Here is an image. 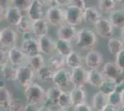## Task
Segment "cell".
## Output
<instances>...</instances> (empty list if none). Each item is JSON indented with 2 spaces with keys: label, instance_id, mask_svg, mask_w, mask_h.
<instances>
[{
  "label": "cell",
  "instance_id": "39",
  "mask_svg": "<svg viewBox=\"0 0 124 111\" xmlns=\"http://www.w3.org/2000/svg\"><path fill=\"white\" fill-rule=\"evenodd\" d=\"M25 105L21 101L13 100L9 106L5 109V111H24Z\"/></svg>",
  "mask_w": 124,
  "mask_h": 111
},
{
  "label": "cell",
  "instance_id": "52",
  "mask_svg": "<svg viewBox=\"0 0 124 111\" xmlns=\"http://www.w3.org/2000/svg\"><path fill=\"white\" fill-rule=\"evenodd\" d=\"M6 82H5V80H0V88H2V87H6Z\"/></svg>",
  "mask_w": 124,
  "mask_h": 111
},
{
  "label": "cell",
  "instance_id": "32",
  "mask_svg": "<svg viewBox=\"0 0 124 111\" xmlns=\"http://www.w3.org/2000/svg\"><path fill=\"white\" fill-rule=\"evenodd\" d=\"M46 64V59H45V58H44V56H43L42 53L37 54V55H34L32 57L28 58V65L35 72L38 71L41 68H43Z\"/></svg>",
  "mask_w": 124,
  "mask_h": 111
},
{
  "label": "cell",
  "instance_id": "16",
  "mask_svg": "<svg viewBox=\"0 0 124 111\" xmlns=\"http://www.w3.org/2000/svg\"><path fill=\"white\" fill-rule=\"evenodd\" d=\"M77 30L76 27L72 25H69L67 23L62 24L61 26H59L57 30V38L58 39H63V40H67V41H72L76 38L77 35Z\"/></svg>",
  "mask_w": 124,
  "mask_h": 111
},
{
  "label": "cell",
  "instance_id": "21",
  "mask_svg": "<svg viewBox=\"0 0 124 111\" xmlns=\"http://www.w3.org/2000/svg\"><path fill=\"white\" fill-rule=\"evenodd\" d=\"M105 81L102 71H100L98 69H89L87 73V83L93 86L94 88H98L101 86L102 82Z\"/></svg>",
  "mask_w": 124,
  "mask_h": 111
},
{
  "label": "cell",
  "instance_id": "44",
  "mask_svg": "<svg viewBox=\"0 0 124 111\" xmlns=\"http://www.w3.org/2000/svg\"><path fill=\"white\" fill-rule=\"evenodd\" d=\"M39 109H40V106L39 105H34V104L27 103L25 105L24 111H39Z\"/></svg>",
  "mask_w": 124,
  "mask_h": 111
},
{
  "label": "cell",
  "instance_id": "40",
  "mask_svg": "<svg viewBox=\"0 0 124 111\" xmlns=\"http://www.w3.org/2000/svg\"><path fill=\"white\" fill-rule=\"evenodd\" d=\"M115 62L118 65V67L119 69L124 71V49L116 55Z\"/></svg>",
  "mask_w": 124,
  "mask_h": 111
},
{
  "label": "cell",
  "instance_id": "24",
  "mask_svg": "<svg viewBox=\"0 0 124 111\" xmlns=\"http://www.w3.org/2000/svg\"><path fill=\"white\" fill-rule=\"evenodd\" d=\"M48 32V22L46 19H41L38 21H34L32 22V34L35 37H39L46 35Z\"/></svg>",
  "mask_w": 124,
  "mask_h": 111
},
{
  "label": "cell",
  "instance_id": "55",
  "mask_svg": "<svg viewBox=\"0 0 124 111\" xmlns=\"http://www.w3.org/2000/svg\"><path fill=\"white\" fill-rule=\"evenodd\" d=\"M116 2H117V3H119V4H121V5H122V4H123V2H124V0H116Z\"/></svg>",
  "mask_w": 124,
  "mask_h": 111
},
{
  "label": "cell",
  "instance_id": "37",
  "mask_svg": "<svg viewBox=\"0 0 124 111\" xmlns=\"http://www.w3.org/2000/svg\"><path fill=\"white\" fill-rule=\"evenodd\" d=\"M108 104L115 107H119L121 106V95L120 92L115 91L113 93H111L108 95Z\"/></svg>",
  "mask_w": 124,
  "mask_h": 111
},
{
  "label": "cell",
  "instance_id": "10",
  "mask_svg": "<svg viewBox=\"0 0 124 111\" xmlns=\"http://www.w3.org/2000/svg\"><path fill=\"white\" fill-rule=\"evenodd\" d=\"M52 81L56 86L61 89H67L70 87V85H71L70 71L66 68H62V69L55 70Z\"/></svg>",
  "mask_w": 124,
  "mask_h": 111
},
{
  "label": "cell",
  "instance_id": "3",
  "mask_svg": "<svg viewBox=\"0 0 124 111\" xmlns=\"http://www.w3.org/2000/svg\"><path fill=\"white\" fill-rule=\"evenodd\" d=\"M21 48L28 58L41 53L38 38L35 36H31V33L22 34Z\"/></svg>",
  "mask_w": 124,
  "mask_h": 111
},
{
  "label": "cell",
  "instance_id": "15",
  "mask_svg": "<svg viewBox=\"0 0 124 111\" xmlns=\"http://www.w3.org/2000/svg\"><path fill=\"white\" fill-rule=\"evenodd\" d=\"M22 13L20 8L14 6L8 7L4 11V20L11 26H17L22 18Z\"/></svg>",
  "mask_w": 124,
  "mask_h": 111
},
{
  "label": "cell",
  "instance_id": "13",
  "mask_svg": "<svg viewBox=\"0 0 124 111\" xmlns=\"http://www.w3.org/2000/svg\"><path fill=\"white\" fill-rule=\"evenodd\" d=\"M84 63L89 69H98L103 64V56L96 50H90L85 55Z\"/></svg>",
  "mask_w": 124,
  "mask_h": 111
},
{
  "label": "cell",
  "instance_id": "46",
  "mask_svg": "<svg viewBox=\"0 0 124 111\" xmlns=\"http://www.w3.org/2000/svg\"><path fill=\"white\" fill-rule=\"evenodd\" d=\"M56 3L57 4L58 7H66L70 5V0H54Z\"/></svg>",
  "mask_w": 124,
  "mask_h": 111
},
{
  "label": "cell",
  "instance_id": "22",
  "mask_svg": "<svg viewBox=\"0 0 124 111\" xmlns=\"http://www.w3.org/2000/svg\"><path fill=\"white\" fill-rule=\"evenodd\" d=\"M83 21L90 24H94L101 18V12L93 7H86L83 10Z\"/></svg>",
  "mask_w": 124,
  "mask_h": 111
},
{
  "label": "cell",
  "instance_id": "43",
  "mask_svg": "<svg viewBox=\"0 0 124 111\" xmlns=\"http://www.w3.org/2000/svg\"><path fill=\"white\" fill-rule=\"evenodd\" d=\"M70 6L76 7L82 9V10H83L86 7L85 0H70Z\"/></svg>",
  "mask_w": 124,
  "mask_h": 111
},
{
  "label": "cell",
  "instance_id": "20",
  "mask_svg": "<svg viewBox=\"0 0 124 111\" xmlns=\"http://www.w3.org/2000/svg\"><path fill=\"white\" fill-rule=\"evenodd\" d=\"M70 94L72 107L78 106V105L87 103V95H86V92L83 88L73 87L72 89L70 91Z\"/></svg>",
  "mask_w": 124,
  "mask_h": 111
},
{
  "label": "cell",
  "instance_id": "30",
  "mask_svg": "<svg viewBox=\"0 0 124 111\" xmlns=\"http://www.w3.org/2000/svg\"><path fill=\"white\" fill-rule=\"evenodd\" d=\"M71 51L73 50L70 41L57 38V40L56 41V53L60 54L64 57H67Z\"/></svg>",
  "mask_w": 124,
  "mask_h": 111
},
{
  "label": "cell",
  "instance_id": "9",
  "mask_svg": "<svg viewBox=\"0 0 124 111\" xmlns=\"http://www.w3.org/2000/svg\"><path fill=\"white\" fill-rule=\"evenodd\" d=\"M102 73L105 77V80L119 81V80H121L120 78L124 74V71L119 69L115 61H108L107 63L104 64Z\"/></svg>",
  "mask_w": 124,
  "mask_h": 111
},
{
  "label": "cell",
  "instance_id": "36",
  "mask_svg": "<svg viewBox=\"0 0 124 111\" xmlns=\"http://www.w3.org/2000/svg\"><path fill=\"white\" fill-rule=\"evenodd\" d=\"M117 88V81H110V80H105L101 86L99 87V91L103 92L106 95H110L111 93H113L116 91Z\"/></svg>",
  "mask_w": 124,
  "mask_h": 111
},
{
  "label": "cell",
  "instance_id": "38",
  "mask_svg": "<svg viewBox=\"0 0 124 111\" xmlns=\"http://www.w3.org/2000/svg\"><path fill=\"white\" fill-rule=\"evenodd\" d=\"M31 0H11V4L21 11H26L31 4Z\"/></svg>",
  "mask_w": 124,
  "mask_h": 111
},
{
  "label": "cell",
  "instance_id": "6",
  "mask_svg": "<svg viewBox=\"0 0 124 111\" xmlns=\"http://www.w3.org/2000/svg\"><path fill=\"white\" fill-rule=\"evenodd\" d=\"M8 62L15 67L28 65V57L22 51V49L21 47H18L17 45L8 48Z\"/></svg>",
  "mask_w": 124,
  "mask_h": 111
},
{
  "label": "cell",
  "instance_id": "50",
  "mask_svg": "<svg viewBox=\"0 0 124 111\" xmlns=\"http://www.w3.org/2000/svg\"><path fill=\"white\" fill-rule=\"evenodd\" d=\"M120 95H121V105L124 106V89L120 92Z\"/></svg>",
  "mask_w": 124,
  "mask_h": 111
},
{
  "label": "cell",
  "instance_id": "23",
  "mask_svg": "<svg viewBox=\"0 0 124 111\" xmlns=\"http://www.w3.org/2000/svg\"><path fill=\"white\" fill-rule=\"evenodd\" d=\"M17 67L13 66L11 63L8 62L5 65L0 67V74L2 78L6 81H17Z\"/></svg>",
  "mask_w": 124,
  "mask_h": 111
},
{
  "label": "cell",
  "instance_id": "33",
  "mask_svg": "<svg viewBox=\"0 0 124 111\" xmlns=\"http://www.w3.org/2000/svg\"><path fill=\"white\" fill-rule=\"evenodd\" d=\"M13 101V97L9 91L6 87L0 88V107L6 109Z\"/></svg>",
  "mask_w": 124,
  "mask_h": 111
},
{
  "label": "cell",
  "instance_id": "48",
  "mask_svg": "<svg viewBox=\"0 0 124 111\" xmlns=\"http://www.w3.org/2000/svg\"><path fill=\"white\" fill-rule=\"evenodd\" d=\"M37 1H38L43 7H45V6H50V3H51L52 0H37Z\"/></svg>",
  "mask_w": 124,
  "mask_h": 111
},
{
  "label": "cell",
  "instance_id": "26",
  "mask_svg": "<svg viewBox=\"0 0 124 111\" xmlns=\"http://www.w3.org/2000/svg\"><path fill=\"white\" fill-rule=\"evenodd\" d=\"M109 21H111L114 28L122 29L124 28V10L114 9L109 13Z\"/></svg>",
  "mask_w": 124,
  "mask_h": 111
},
{
  "label": "cell",
  "instance_id": "8",
  "mask_svg": "<svg viewBox=\"0 0 124 111\" xmlns=\"http://www.w3.org/2000/svg\"><path fill=\"white\" fill-rule=\"evenodd\" d=\"M93 27H94V32H96V34H98L103 38L109 39L114 34V26L112 25L111 21H109V19L101 17L93 24Z\"/></svg>",
  "mask_w": 124,
  "mask_h": 111
},
{
  "label": "cell",
  "instance_id": "18",
  "mask_svg": "<svg viewBox=\"0 0 124 111\" xmlns=\"http://www.w3.org/2000/svg\"><path fill=\"white\" fill-rule=\"evenodd\" d=\"M108 105V95L98 91L92 97V107L95 111H102Z\"/></svg>",
  "mask_w": 124,
  "mask_h": 111
},
{
  "label": "cell",
  "instance_id": "1",
  "mask_svg": "<svg viewBox=\"0 0 124 111\" xmlns=\"http://www.w3.org/2000/svg\"><path fill=\"white\" fill-rule=\"evenodd\" d=\"M76 46L82 50H89L96 44L97 36L96 32L90 29H81L76 35Z\"/></svg>",
  "mask_w": 124,
  "mask_h": 111
},
{
  "label": "cell",
  "instance_id": "34",
  "mask_svg": "<svg viewBox=\"0 0 124 111\" xmlns=\"http://www.w3.org/2000/svg\"><path fill=\"white\" fill-rule=\"evenodd\" d=\"M57 106L59 108H64V109H69L72 107L71 104V98H70V94L69 91H64L62 92L58 100H57Z\"/></svg>",
  "mask_w": 124,
  "mask_h": 111
},
{
  "label": "cell",
  "instance_id": "4",
  "mask_svg": "<svg viewBox=\"0 0 124 111\" xmlns=\"http://www.w3.org/2000/svg\"><path fill=\"white\" fill-rule=\"evenodd\" d=\"M17 81L21 87L25 89L32 82H34V78L36 77V73L29 65H22L17 67Z\"/></svg>",
  "mask_w": 124,
  "mask_h": 111
},
{
  "label": "cell",
  "instance_id": "45",
  "mask_svg": "<svg viewBox=\"0 0 124 111\" xmlns=\"http://www.w3.org/2000/svg\"><path fill=\"white\" fill-rule=\"evenodd\" d=\"M11 5V0H0V8H2L3 10L7 9Z\"/></svg>",
  "mask_w": 124,
  "mask_h": 111
},
{
  "label": "cell",
  "instance_id": "56",
  "mask_svg": "<svg viewBox=\"0 0 124 111\" xmlns=\"http://www.w3.org/2000/svg\"><path fill=\"white\" fill-rule=\"evenodd\" d=\"M57 111H69V109H64V108H59Z\"/></svg>",
  "mask_w": 124,
  "mask_h": 111
},
{
  "label": "cell",
  "instance_id": "42",
  "mask_svg": "<svg viewBox=\"0 0 124 111\" xmlns=\"http://www.w3.org/2000/svg\"><path fill=\"white\" fill-rule=\"evenodd\" d=\"M73 111H93V107L88 103H84L82 105L73 106Z\"/></svg>",
  "mask_w": 124,
  "mask_h": 111
},
{
  "label": "cell",
  "instance_id": "49",
  "mask_svg": "<svg viewBox=\"0 0 124 111\" xmlns=\"http://www.w3.org/2000/svg\"><path fill=\"white\" fill-rule=\"evenodd\" d=\"M39 111H53V109H52L51 107H49V106H45V105H41Z\"/></svg>",
  "mask_w": 124,
  "mask_h": 111
},
{
  "label": "cell",
  "instance_id": "35",
  "mask_svg": "<svg viewBox=\"0 0 124 111\" xmlns=\"http://www.w3.org/2000/svg\"><path fill=\"white\" fill-rule=\"evenodd\" d=\"M98 9L102 12L110 13L116 9L117 2L116 0H98Z\"/></svg>",
  "mask_w": 124,
  "mask_h": 111
},
{
  "label": "cell",
  "instance_id": "31",
  "mask_svg": "<svg viewBox=\"0 0 124 111\" xmlns=\"http://www.w3.org/2000/svg\"><path fill=\"white\" fill-rule=\"evenodd\" d=\"M46 64H48L55 70L65 68V66H66V57H64V56H62L58 53H56L52 55L49 58L48 62Z\"/></svg>",
  "mask_w": 124,
  "mask_h": 111
},
{
  "label": "cell",
  "instance_id": "11",
  "mask_svg": "<svg viewBox=\"0 0 124 111\" xmlns=\"http://www.w3.org/2000/svg\"><path fill=\"white\" fill-rule=\"evenodd\" d=\"M18 34L14 29L5 27L0 30V46L3 48H10L16 45Z\"/></svg>",
  "mask_w": 124,
  "mask_h": 111
},
{
  "label": "cell",
  "instance_id": "17",
  "mask_svg": "<svg viewBox=\"0 0 124 111\" xmlns=\"http://www.w3.org/2000/svg\"><path fill=\"white\" fill-rule=\"evenodd\" d=\"M62 92H63V89L57 87V86L48 88L47 90H46V100L43 105L49 106V107L57 106V100L62 94Z\"/></svg>",
  "mask_w": 124,
  "mask_h": 111
},
{
  "label": "cell",
  "instance_id": "41",
  "mask_svg": "<svg viewBox=\"0 0 124 111\" xmlns=\"http://www.w3.org/2000/svg\"><path fill=\"white\" fill-rule=\"evenodd\" d=\"M8 62V51H6L2 46H0V67Z\"/></svg>",
  "mask_w": 124,
  "mask_h": 111
},
{
  "label": "cell",
  "instance_id": "51",
  "mask_svg": "<svg viewBox=\"0 0 124 111\" xmlns=\"http://www.w3.org/2000/svg\"><path fill=\"white\" fill-rule=\"evenodd\" d=\"M4 11L5 10H3L2 8H0V21L4 19Z\"/></svg>",
  "mask_w": 124,
  "mask_h": 111
},
{
  "label": "cell",
  "instance_id": "54",
  "mask_svg": "<svg viewBox=\"0 0 124 111\" xmlns=\"http://www.w3.org/2000/svg\"><path fill=\"white\" fill-rule=\"evenodd\" d=\"M117 110L118 111H124V106H119V107H117Z\"/></svg>",
  "mask_w": 124,
  "mask_h": 111
},
{
  "label": "cell",
  "instance_id": "57",
  "mask_svg": "<svg viewBox=\"0 0 124 111\" xmlns=\"http://www.w3.org/2000/svg\"><path fill=\"white\" fill-rule=\"evenodd\" d=\"M122 9L124 10V2H123V4H122Z\"/></svg>",
  "mask_w": 124,
  "mask_h": 111
},
{
  "label": "cell",
  "instance_id": "53",
  "mask_svg": "<svg viewBox=\"0 0 124 111\" xmlns=\"http://www.w3.org/2000/svg\"><path fill=\"white\" fill-rule=\"evenodd\" d=\"M120 38H121V40L124 42V28L121 29V32H120Z\"/></svg>",
  "mask_w": 124,
  "mask_h": 111
},
{
  "label": "cell",
  "instance_id": "29",
  "mask_svg": "<svg viewBox=\"0 0 124 111\" xmlns=\"http://www.w3.org/2000/svg\"><path fill=\"white\" fill-rule=\"evenodd\" d=\"M32 22L29 16L26 14L23 15L21 18V21L19 22V24L16 26L17 31L21 32V34H26V33H32Z\"/></svg>",
  "mask_w": 124,
  "mask_h": 111
},
{
  "label": "cell",
  "instance_id": "25",
  "mask_svg": "<svg viewBox=\"0 0 124 111\" xmlns=\"http://www.w3.org/2000/svg\"><path fill=\"white\" fill-rule=\"evenodd\" d=\"M66 66L71 69L83 67V62L81 55L76 51H71L66 57Z\"/></svg>",
  "mask_w": 124,
  "mask_h": 111
},
{
  "label": "cell",
  "instance_id": "14",
  "mask_svg": "<svg viewBox=\"0 0 124 111\" xmlns=\"http://www.w3.org/2000/svg\"><path fill=\"white\" fill-rule=\"evenodd\" d=\"M39 45L43 55L51 56L56 52V41L48 34L43 35L38 38Z\"/></svg>",
  "mask_w": 124,
  "mask_h": 111
},
{
  "label": "cell",
  "instance_id": "28",
  "mask_svg": "<svg viewBox=\"0 0 124 111\" xmlns=\"http://www.w3.org/2000/svg\"><path fill=\"white\" fill-rule=\"evenodd\" d=\"M54 72H55V69L52 67H50L48 64H46L43 68H41L35 73H36L37 79L40 80L41 81L47 82V81H52L53 76H54Z\"/></svg>",
  "mask_w": 124,
  "mask_h": 111
},
{
  "label": "cell",
  "instance_id": "12",
  "mask_svg": "<svg viewBox=\"0 0 124 111\" xmlns=\"http://www.w3.org/2000/svg\"><path fill=\"white\" fill-rule=\"evenodd\" d=\"M87 73L88 70L83 66L73 69L72 71H70L71 85H73V87L83 88L87 83Z\"/></svg>",
  "mask_w": 124,
  "mask_h": 111
},
{
  "label": "cell",
  "instance_id": "7",
  "mask_svg": "<svg viewBox=\"0 0 124 111\" xmlns=\"http://www.w3.org/2000/svg\"><path fill=\"white\" fill-rule=\"evenodd\" d=\"M65 23L72 26L80 25L83 21V10L73 6H68L64 8Z\"/></svg>",
  "mask_w": 124,
  "mask_h": 111
},
{
  "label": "cell",
  "instance_id": "19",
  "mask_svg": "<svg viewBox=\"0 0 124 111\" xmlns=\"http://www.w3.org/2000/svg\"><path fill=\"white\" fill-rule=\"evenodd\" d=\"M27 15L32 21H38L44 18V11L43 6L37 0H31V4L29 6L28 9L26 10Z\"/></svg>",
  "mask_w": 124,
  "mask_h": 111
},
{
  "label": "cell",
  "instance_id": "47",
  "mask_svg": "<svg viewBox=\"0 0 124 111\" xmlns=\"http://www.w3.org/2000/svg\"><path fill=\"white\" fill-rule=\"evenodd\" d=\"M102 111H118V110H117V107H115V106H111V105H109L108 104V105L106 106Z\"/></svg>",
  "mask_w": 124,
  "mask_h": 111
},
{
  "label": "cell",
  "instance_id": "2",
  "mask_svg": "<svg viewBox=\"0 0 124 111\" xmlns=\"http://www.w3.org/2000/svg\"><path fill=\"white\" fill-rule=\"evenodd\" d=\"M24 94L27 103L29 104L41 106L46 100V90L43 88V86L35 81L32 82L31 85H29L28 87H26Z\"/></svg>",
  "mask_w": 124,
  "mask_h": 111
},
{
  "label": "cell",
  "instance_id": "27",
  "mask_svg": "<svg viewBox=\"0 0 124 111\" xmlns=\"http://www.w3.org/2000/svg\"><path fill=\"white\" fill-rule=\"evenodd\" d=\"M108 49L111 55L116 56L117 54L124 49V42L121 40V38L111 37L109 38L108 42Z\"/></svg>",
  "mask_w": 124,
  "mask_h": 111
},
{
  "label": "cell",
  "instance_id": "5",
  "mask_svg": "<svg viewBox=\"0 0 124 111\" xmlns=\"http://www.w3.org/2000/svg\"><path fill=\"white\" fill-rule=\"evenodd\" d=\"M46 20L52 26H61L65 23L64 8L60 7H49L46 13Z\"/></svg>",
  "mask_w": 124,
  "mask_h": 111
}]
</instances>
